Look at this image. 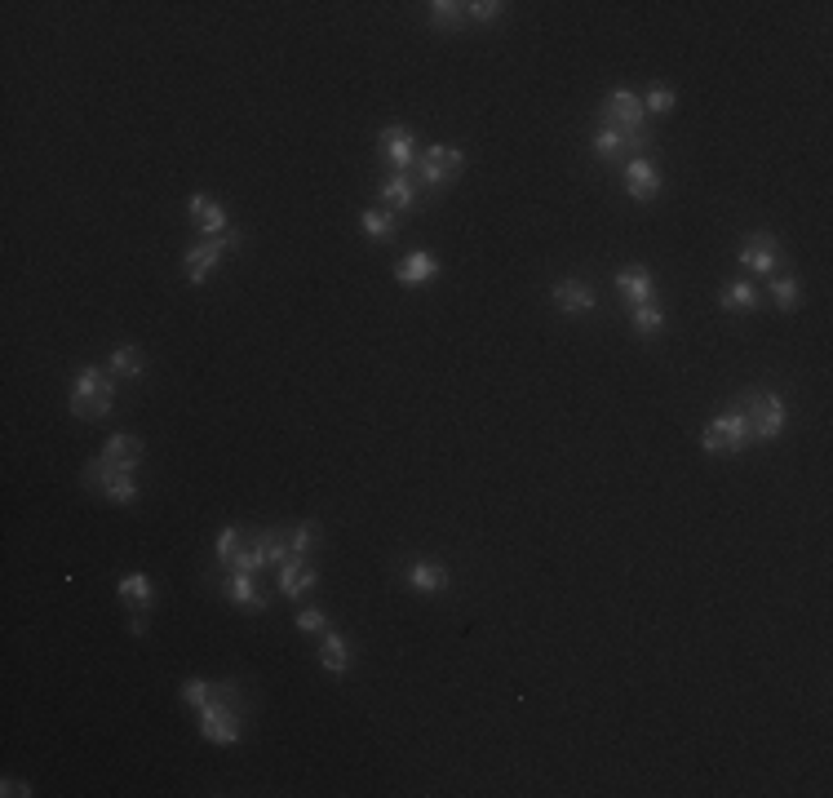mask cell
<instances>
[{"label":"cell","mask_w":833,"mask_h":798,"mask_svg":"<svg viewBox=\"0 0 833 798\" xmlns=\"http://www.w3.org/2000/svg\"><path fill=\"white\" fill-rule=\"evenodd\" d=\"M718 306H723V311H754L758 289H754V284H745V280H727L723 293H718Z\"/></svg>","instance_id":"obj_25"},{"label":"cell","mask_w":833,"mask_h":798,"mask_svg":"<svg viewBox=\"0 0 833 798\" xmlns=\"http://www.w3.org/2000/svg\"><path fill=\"white\" fill-rule=\"evenodd\" d=\"M621 178H625V191H630V200H656L661 196V187H665V178H661V169L652 165L647 156H634V160H625L621 165Z\"/></svg>","instance_id":"obj_11"},{"label":"cell","mask_w":833,"mask_h":798,"mask_svg":"<svg viewBox=\"0 0 833 798\" xmlns=\"http://www.w3.org/2000/svg\"><path fill=\"white\" fill-rule=\"evenodd\" d=\"M240 546H244V532L235 528V524H226V528L218 532V541H213V555H218V568H222V572H231L235 555H240Z\"/></svg>","instance_id":"obj_27"},{"label":"cell","mask_w":833,"mask_h":798,"mask_svg":"<svg viewBox=\"0 0 833 798\" xmlns=\"http://www.w3.org/2000/svg\"><path fill=\"white\" fill-rule=\"evenodd\" d=\"M674 107H678V98H674V89H665V85H656L652 94L643 98V111H647V116H670Z\"/></svg>","instance_id":"obj_32"},{"label":"cell","mask_w":833,"mask_h":798,"mask_svg":"<svg viewBox=\"0 0 833 798\" xmlns=\"http://www.w3.org/2000/svg\"><path fill=\"white\" fill-rule=\"evenodd\" d=\"M315 581H320V572L311 568V559H289V564H280V595L284 599H302L306 590H315Z\"/></svg>","instance_id":"obj_19"},{"label":"cell","mask_w":833,"mask_h":798,"mask_svg":"<svg viewBox=\"0 0 833 798\" xmlns=\"http://www.w3.org/2000/svg\"><path fill=\"white\" fill-rule=\"evenodd\" d=\"M377 191H382V200L390 204V213H408L417 204V178H413V173H395V169H390Z\"/></svg>","instance_id":"obj_18"},{"label":"cell","mask_w":833,"mask_h":798,"mask_svg":"<svg viewBox=\"0 0 833 798\" xmlns=\"http://www.w3.org/2000/svg\"><path fill=\"white\" fill-rule=\"evenodd\" d=\"M98 488H102V497L107 501H116V506H133V501H138V479L129 475V470H116V475H102L98 479Z\"/></svg>","instance_id":"obj_23"},{"label":"cell","mask_w":833,"mask_h":798,"mask_svg":"<svg viewBox=\"0 0 833 798\" xmlns=\"http://www.w3.org/2000/svg\"><path fill=\"white\" fill-rule=\"evenodd\" d=\"M435 275H439V258L426 249H413L395 262V284H404V289H421V284H430Z\"/></svg>","instance_id":"obj_13"},{"label":"cell","mask_w":833,"mask_h":798,"mask_svg":"<svg viewBox=\"0 0 833 798\" xmlns=\"http://www.w3.org/2000/svg\"><path fill=\"white\" fill-rule=\"evenodd\" d=\"M209 697H213V683L209 679H187V683H182V701L195 705V710H200V705H209Z\"/></svg>","instance_id":"obj_34"},{"label":"cell","mask_w":833,"mask_h":798,"mask_svg":"<svg viewBox=\"0 0 833 798\" xmlns=\"http://www.w3.org/2000/svg\"><path fill=\"white\" fill-rule=\"evenodd\" d=\"M191 222H195V231H200V240H213V235H226V209L218 200H209V196H191Z\"/></svg>","instance_id":"obj_17"},{"label":"cell","mask_w":833,"mask_h":798,"mask_svg":"<svg viewBox=\"0 0 833 798\" xmlns=\"http://www.w3.org/2000/svg\"><path fill=\"white\" fill-rule=\"evenodd\" d=\"M701 448H705V453H745V448H749L745 413H740V408H732V413L714 417V422L701 431Z\"/></svg>","instance_id":"obj_6"},{"label":"cell","mask_w":833,"mask_h":798,"mask_svg":"<svg viewBox=\"0 0 833 798\" xmlns=\"http://www.w3.org/2000/svg\"><path fill=\"white\" fill-rule=\"evenodd\" d=\"M430 9V27H439V32H457L461 23H466V9L457 5V0H435Z\"/></svg>","instance_id":"obj_28"},{"label":"cell","mask_w":833,"mask_h":798,"mask_svg":"<svg viewBox=\"0 0 833 798\" xmlns=\"http://www.w3.org/2000/svg\"><path fill=\"white\" fill-rule=\"evenodd\" d=\"M404 581H408V590H417V595H439V590L452 586V572L444 564H426V559H417V564L404 568Z\"/></svg>","instance_id":"obj_15"},{"label":"cell","mask_w":833,"mask_h":798,"mask_svg":"<svg viewBox=\"0 0 833 798\" xmlns=\"http://www.w3.org/2000/svg\"><path fill=\"white\" fill-rule=\"evenodd\" d=\"M116 408V377L107 368H80L71 382V413L80 422H98Z\"/></svg>","instance_id":"obj_2"},{"label":"cell","mask_w":833,"mask_h":798,"mask_svg":"<svg viewBox=\"0 0 833 798\" xmlns=\"http://www.w3.org/2000/svg\"><path fill=\"white\" fill-rule=\"evenodd\" d=\"M461 9H466V18H475V23H497L506 5H501V0H470V5H461Z\"/></svg>","instance_id":"obj_33"},{"label":"cell","mask_w":833,"mask_h":798,"mask_svg":"<svg viewBox=\"0 0 833 798\" xmlns=\"http://www.w3.org/2000/svg\"><path fill=\"white\" fill-rule=\"evenodd\" d=\"M798 298H802V289H798L794 275H780V280H771V302H776L780 311H794Z\"/></svg>","instance_id":"obj_31"},{"label":"cell","mask_w":833,"mask_h":798,"mask_svg":"<svg viewBox=\"0 0 833 798\" xmlns=\"http://www.w3.org/2000/svg\"><path fill=\"white\" fill-rule=\"evenodd\" d=\"M120 599H125V608H133V612H147L151 603H156V590H151L147 572H129V577H120Z\"/></svg>","instance_id":"obj_22"},{"label":"cell","mask_w":833,"mask_h":798,"mask_svg":"<svg viewBox=\"0 0 833 798\" xmlns=\"http://www.w3.org/2000/svg\"><path fill=\"white\" fill-rule=\"evenodd\" d=\"M461 173V151L457 147H444V142H439V147H426L421 151V160H417V178L426 182L430 191H444L452 178H457Z\"/></svg>","instance_id":"obj_8"},{"label":"cell","mask_w":833,"mask_h":798,"mask_svg":"<svg viewBox=\"0 0 833 798\" xmlns=\"http://www.w3.org/2000/svg\"><path fill=\"white\" fill-rule=\"evenodd\" d=\"M736 408L745 413L749 444H776L785 435V399L776 391H749L736 399Z\"/></svg>","instance_id":"obj_3"},{"label":"cell","mask_w":833,"mask_h":798,"mask_svg":"<svg viewBox=\"0 0 833 798\" xmlns=\"http://www.w3.org/2000/svg\"><path fill=\"white\" fill-rule=\"evenodd\" d=\"M297 630L302 634H324L328 630V617L320 608H297Z\"/></svg>","instance_id":"obj_35"},{"label":"cell","mask_w":833,"mask_h":798,"mask_svg":"<svg viewBox=\"0 0 833 798\" xmlns=\"http://www.w3.org/2000/svg\"><path fill=\"white\" fill-rule=\"evenodd\" d=\"M630 324H634V329H639L643 337H656V333L665 329V311H661L656 302H643V306H634V320H630Z\"/></svg>","instance_id":"obj_30"},{"label":"cell","mask_w":833,"mask_h":798,"mask_svg":"<svg viewBox=\"0 0 833 798\" xmlns=\"http://www.w3.org/2000/svg\"><path fill=\"white\" fill-rule=\"evenodd\" d=\"M142 462V439L138 435H129V431H120V435H111L107 444H102V453L89 462V484H98L102 475H116V470H138Z\"/></svg>","instance_id":"obj_5"},{"label":"cell","mask_w":833,"mask_h":798,"mask_svg":"<svg viewBox=\"0 0 833 798\" xmlns=\"http://www.w3.org/2000/svg\"><path fill=\"white\" fill-rule=\"evenodd\" d=\"M599 120L603 125H616V129H652L647 125V111H643V98L630 94V89H612L599 107Z\"/></svg>","instance_id":"obj_9"},{"label":"cell","mask_w":833,"mask_h":798,"mask_svg":"<svg viewBox=\"0 0 833 798\" xmlns=\"http://www.w3.org/2000/svg\"><path fill=\"white\" fill-rule=\"evenodd\" d=\"M142 368H147V360H142L138 346H116V351H111V360H107V373L111 377H125V382H138Z\"/></svg>","instance_id":"obj_24"},{"label":"cell","mask_w":833,"mask_h":798,"mask_svg":"<svg viewBox=\"0 0 833 798\" xmlns=\"http://www.w3.org/2000/svg\"><path fill=\"white\" fill-rule=\"evenodd\" d=\"M616 289H621V298L630 306H643V302H652L656 280L647 266H625V271H616Z\"/></svg>","instance_id":"obj_20"},{"label":"cell","mask_w":833,"mask_h":798,"mask_svg":"<svg viewBox=\"0 0 833 798\" xmlns=\"http://www.w3.org/2000/svg\"><path fill=\"white\" fill-rule=\"evenodd\" d=\"M594 160H603V165H616V160H625V151H643L652 147V129H616V125H599L594 133Z\"/></svg>","instance_id":"obj_7"},{"label":"cell","mask_w":833,"mask_h":798,"mask_svg":"<svg viewBox=\"0 0 833 798\" xmlns=\"http://www.w3.org/2000/svg\"><path fill=\"white\" fill-rule=\"evenodd\" d=\"M200 719V736L213 745H235L244 736V719H240V683H213L209 705L195 710Z\"/></svg>","instance_id":"obj_1"},{"label":"cell","mask_w":833,"mask_h":798,"mask_svg":"<svg viewBox=\"0 0 833 798\" xmlns=\"http://www.w3.org/2000/svg\"><path fill=\"white\" fill-rule=\"evenodd\" d=\"M554 306H559L563 315H590V311H599V293L585 280H559L554 284Z\"/></svg>","instance_id":"obj_14"},{"label":"cell","mask_w":833,"mask_h":798,"mask_svg":"<svg viewBox=\"0 0 833 798\" xmlns=\"http://www.w3.org/2000/svg\"><path fill=\"white\" fill-rule=\"evenodd\" d=\"M240 244H244V235H240V231L213 235V240H195L191 249H187V258H182V271H187V280H191V284H204L213 271H218V262L226 258V253H235Z\"/></svg>","instance_id":"obj_4"},{"label":"cell","mask_w":833,"mask_h":798,"mask_svg":"<svg viewBox=\"0 0 833 798\" xmlns=\"http://www.w3.org/2000/svg\"><path fill=\"white\" fill-rule=\"evenodd\" d=\"M320 665H324L328 674H351V665H355L351 643H346L342 634L324 630V643H320Z\"/></svg>","instance_id":"obj_21"},{"label":"cell","mask_w":833,"mask_h":798,"mask_svg":"<svg viewBox=\"0 0 833 798\" xmlns=\"http://www.w3.org/2000/svg\"><path fill=\"white\" fill-rule=\"evenodd\" d=\"M226 599L235 603L240 612H266V603H271V595L266 590H257V581L253 577H240V572H226Z\"/></svg>","instance_id":"obj_16"},{"label":"cell","mask_w":833,"mask_h":798,"mask_svg":"<svg viewBox=\"0 0 833 798\" xmlns=\"http://www.w3.org/2000/svg\"><path fill=\"white\" fill-rule=\"evenodd\" d=\"M359 227H364L368 240H395L399 222H395V213H390V209H364V213H359Z\"/></svg>","instance_id":"obj_26"},{"label":"cell","mask_w":833,"mask_h":798,"mask_svg":"<svg viewBox=\"0 0 833 798\" xmlns=\"http://www.w3.org/2000/svg\"><path fill=\"white\" fill-rule=\"evenodd\" d=\"M0 794H9V798H32V785H23V781H5V790Z\"/></svg>","instance_id":"obj_36"},{"label":"cell","mask_w":833,"mask_h":798,"mask_svg":"<svg viewBox=\"0 0 833 798\" xmlns=\"http://www.w3.org/2000/svg\"><path fill=\"white\" fill-rule=\"evenodd\" d=\"M377 151L386 156V165L395 173H413L417 169V138L408 125H390L377 133Z\"/></svg>","instance_id":"obj_10"},{"label":"cell","mask_w":833,"mask_h":798,"mask_svg":"<svg viewBox=\"0 0 833 798\" xmlns=\"http://www.w3.org/2000/svg\"><path fill=\"white\" fill-rule=\"evenodd\" d=\"M129 634H147V617H129Z\"/></svg>","instance_id":"obj_37"},{"label":"cell","mask_w":833,"mask_h":798,"mask_svg":"<svg viewBox=\"0 0 833 798\" xmlns=\"http://www.w3.org/2000/svg\"><path fill=\"white\" fill-rule=\"evenodd\" d=\"M315 546H320V524H315V519H306V524H297L289 532V555L293 559H306Z\"/></svg>","instance_id":"obj_29"},{"label":"cell","mask_w":833,"mask_h":798,"mask_svg":"<svg viewBox=\"0 0 833 798\" xmlns=\"http://www.w3.org/2000/svg\"><path fill=\"white\" fill-rule=\"evenodd\" d=\"M740 262L749 266V271H758V275H771L780 262V240L776 235H767V231H754V235H745V244H740V253H736Z\"/></svg>","instance_id":"obj_12"}]
</instances>
